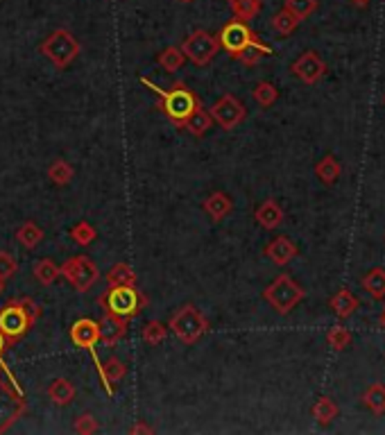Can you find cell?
I'll return each instance as SVG.
<instances>
[{"label":"cell","mask_w":385,"mask_h":435,"mask_svg":"<svg viewBox=\"0 0 385 435\" xmlns=\"http://www.w3.org/2000/svg\"><path fill=\"white\" fill-rule=\"evenodd\" d=\"M292 75L304 84H317L327 73V64L315 51H306L292 61Z\"/></svg>","instance_id":"12"},{"label":"cell","mask_w":385,"mask_h":435,"mask_svg":"<svg viewBox=\"0 0 385 435\" xmlns=\"http://www.w3.org/2000/svg\"><path fill=\"white\" fill-rule=\"evenodd\" d=\"M166 335H168V327L164 325V322H159V320H152V322H147V325L143 327L141 331V338L147 342V345H161L166 340Z\"/></svg>","instance_id":"33"},{"label":"cell","mask_w":385,"mask_h":435,"mask_svg":"<svg viewBox=\"0 0 385 435\" xmlns=\"http://www.w3.org/2000/svg\"><path fill=\"white\" fill-rule=\"evenodd\" d=\"M254 218L263 229H277L283 222V209L277 200H265L254 211Z\"/></svg>","instance_id":"18"},{"label":"cell","mask_w":385,"mask_h":435,"mask_svg":"<svg viewBox=\"0 0 385 435\" xmlns=\"http://www.w3.org/2000/svg\"><path fill=\"white\" fill-rule=\"evenodd\" d=\"M263 300L277 310L279 315H288L290 310L304 300V288L295 283L290 275H279L263 290Z\"/></svg>","instance_id":"5"},{"label":"cell","mask_w":385,"mask_h":435,"mask_svg":"<svg viewBox=\"0 0 385 435\" xmlns=\"http://www.w3.org/2000/svg\"><path fill=\"white\" fill-rule=\"evenodd\" d=\"M97 331H100V342L114 347L120 338H125L127 320L114 313H105L102 320H97Z\"/></svg>","instance_id":"14"},{"label":"cell","mask_w":385,"mask_h":435,"mask_svg":"<svg viewBox=\"0 0 385 435\" xmlns=\"http://www.w3.org/2000/svg\"><path fill=\"white\" fill-rule=\"evenodd\" d=\"M132 433H154V429L147 426V424H143V421H139L136 426H132Z\"/></svg>","instance_id":"42"},{"label":"cell","mask_w":385,"mask_h":435,"mask_svg":"<svg viewBox=\"0 0 385 435\" xmlns=\"http://www.w3.org/2000/svg\"><path fill=\"white\" fill-rule=\"evenodd\" d=\"M59 277V268L53 263L51 258H41L34 263V279L41 285H53Z\"/></svg>","instance_id":"30"},{"label":"cell","mask_w":385,"mask_h":435,"mask_svg":"<svg viewBox=\"0 0 385 435\" xmlns=\"http://www.w3.org/2000/svg\"><path fill=\"white\" fill-rule=\"evenodd\" d=\"M363 402L374 415H383L385 413V385H381V383L369 385L363 394Z\"/></svg>","instance_id":"28"},{"label":"cell","mask_w":385,"mask_h":435,"mask_svg":"<svg viewBox=\"0 0 385 435\" xmlns=\"http://www.w3.org/2000/svg\"><path fill=\"white\" fill-rule=\"evenodd\" d=\"M381 327L385 329V310H383V315H381Z\"/></svg>","instance_id":"46"},{"label":"cell","mask_w":385,"mask_h":435,"mask_svg":"<svg viewBox=\"0 0 385 435\" xmlns=\"http://www.w3.org/2000/svg\"><path fill=\"white\" fill-rule=\"evenodd\" d=\"M340 172H342V168H340V164H338V159L331 157V154H327V157L315 166V175L320 177V182H325L327 186H331V184L338 182Z\"/></svg>","instance_id":"25"},{"label":"cell","mask_w":385,"mask_h":435,"mask_svg":"<svg viewBox=\"0 0 385 435\" xmlns=\"http://www.w3.org/2000/svg\"><path fill=\"white\" fill-rule=\"evenodd\" d=\"M16 270H19L16 258L11 256L9 252H0V279H3V281L11 279L16 275Z\"/></svg>","instance_id":"39"},{"label":"cell","mask_w":385,"mask_h":435,"mask_svg":"<svg viewBox=\"0 0 385 435\" xmlns=\"http://www.w3.org/2000/svg\"><path fill=\"white\" fill-rule=\"evenodd\" d=\"M349 3H354V5H358V7H365L369 0H349Z\"/></svg>","instance_id":"44"},{"label":"cell","mask_w":385,"mask_h":435,"mask_svg":"<svg viewBox=\"0 0 385 435\" xmlns=\"http://www.w3.org/2000/svg\"><path fill=\"white\" fill-rule=\"evenodd\" d=\"M105 279L109 285H136V275L127 263H116L114 268H109Z\"/></svg>","instance_id":"26"},{"label":"cell","mask_w":385,"mask_h":435,"mask_svg":"<svg viewBox=\"0 0 385 435\" xmlns=\"http://www.w3.org/2000/svg\"><path fill=\"white\" fill-rule=\"evenodd\" d=\"M70 340L75 347H80V350H89L93 352L95 345L100 342V331H97V322L91 320V318H80L73 322V327L68 331Z\"/></svg>","instance_id":"13"},{"label":"cell","mask_w":385,"mask_h":435,"mask_svg":"<svg viewBox=\"0 0 385 435\" xmlns=\"http://www.w3.org/2000/svg\"><path fill=\"white\" fill-rule=\"evenodd\" d=\"M209 114H211V118H213V122H218L222 130L231 132L245 120L247 109L243 107V103L238 100V98H233V95L227 93V95H222L220 100L213 103V107L209 109Z\"/></svg>","instance_id":"10"},{"label":"cell","mask_w":385,"mask_h":435,"mask_svg":"<svg viewBox=\"0 0 385 435\" xmlns=\"http://www.w3.org/2000/svg\"><path fill=\"white\" fill-rule=\"evenodd\" d=\"M218 41H220V48H225V51L229 55H238L243 53L245 48H252V46H258V48H265L268 43H263L256 36V32L250 30V26H247L245 21H229L225 28H222L218 34Z\"/></svg>","instance_id":"9"},{"label":"cell","mask_w":385,"mask_h":435,"mask_svg":"<svg viewBox=\"0 0 385 435\" xmlns=\"http://www.w3.org/2000/svg\"><path fill=\"white\" fill-rule=\"evenodd\" d=\"M80 41L75 39V34L68 30H55L53 34H48L41 43V53L51 59V64L57 68H68L73 61L80 57Z\"/></svg>","instance_id":"3"},{"label":"cell","mask_w":385,"mask_h":435,"mask_svg":"<svg viewBox=\"0 0 385 435\" xmlns=\"http://www.w3.org/2000/svg\"><path fill=\"white\" fill-rule=\"evenodd\" d=\"M211 125H213V118H211L209 109H204L202 103H200V105L195 107L193 114L184 120L181 127H184L186 132H191L193 136H197V139H200V136H204V134L211 130Z\"/></svg>","instance_id":"19"},{"label":"cell","mask_w":385,"mask_h":435,"mask_svg":"<svg viewBox=\"0 0 385 435\" xmlns=\"http://www.w3.org/2000/svg\"><path fill=\"white\" fill-rule=\"evenodd\" d=\"M28 404L14 388H9L5 381H0V433H5L19 417L26 415Z\"/></svg>","instance_id":"11"},{"label":"cell","mask_w":385,"mask_h":435,"mask_svg":"<svg viewBox=\"0 0 385 435\" xmlns=\"http://www.w3.org/2000/svg\"><path fill=\"white\" fill-rule=\"evenodd\" d=\"M252 98L260 105V107H272L277 100H279V91H277V86L275 84H270V82H260L254 86V91H252Z\"/></svg>","instance_id":"34"},{"label":"cell","mask_w":385,"mask_h":435,"mask_svg":"<svg viewBox=\"0 0 385 435\" xmlns=\"http://www.w3.org/2000/svg\"><path fill=\"white\" fill-rule=\"evenodd\" d=\"M265 256L275 266H288L297 256V245L288 239V236H277V239L265 247Z\"/></svg>","instance_id":"15"},{"label":"cell","mask_w":385,"mask_h":435,"mask_svg":"<svg viewBox=\"0 0 385 435\" xmlns=\"http://www.w3.org/2000/svg\"><path fill=\"white\" fill-rule=\"evenodd\" d=\"M231 209H233L231 197L227 193H222V191L211 193L204 200V211L211 216V220H213V222L225 220L231 214Z\"/></svg>","instance_id":"17"},{"label":"cell","mask_w":385,"mask_h":435,"mask_svg":"<svg viewBox=\"0 0 385 435\" xmlns=\"http://www.w3.org/2000/svg\"><path fill=\"white\" fill-rule=\"evenodd\" d=\"M168 329L175 333L184 345H195L197 340H202V335H206L209 322L193 304H184L177 313H172Z\"/></svg>","instance_id":"4"},{"label":"cell","mask_w":385,"mask_h":435,"mask_svg":"<svg viewBox=\"0 0 385 435\" xmlns=\"http://www.w3.org/2000/svg\"><path fill=\"white\" fill-rule=\"evenodd\" d=\"M179 3H193V0H179Z\"/></svg>","instance_id":"47"},{"label":"cell","mask_w":385,"mask_h":435,"mask_svg":"<svg viewBox=\"0 0 385 435\" xmlns=\"http://www.w3.org/2000/svg\"><path fill=\"white\" fill-rule=\"evenodd\" d=\"M97 304L102 306L105 313L132 320L147 306V297L136 285H109V290L97 297Z\"/></svg>","instance_id":"1"},{"label":"cell","mask_w":385,"mask_h":435,"mask_svg":"<svg viewBox=\"0 0 385 435\" xmlns=\"http://www.w3.org/2000/svg\"><path fill=\"white\" fill-rule=\"evenodd\" d=\"M184 53H181V48H175V46H170L166 48L164 53H159L157 61H159V66L161 68H166L168 73H177L181 66H184Z\"/></svg>","instance_id":"31"},{"label":"cell","mask_w":385,"mask_h":435,"mask_svg":"<svg viewBox=\"0 0 385 435\" xmlns=\"http://www.w3.org/2000/svg\"><path fill=\"white\" fill-rule=\"evenodd\" d=\"M70 236H73V241H75L78 245L86 247V245H91L97 239V231H95L93 225H89L86 220H82V222H78V225L70 229Z\"/></svg>","instance_id":"35"},{"label":"cell","mask_w":385,"mask_h":435,"mask_svg":"<svg viewBox=\"0 0 385 435\" xmlns=\"http://www.w3.org/2000/svg\"><path fill=\"white\" fill-rule=\"evenodd\" d=\"M297 26H300V19H297L292 11H288V9H281V11H277L275 16H272V28H275L279 34H292L295 30H297Z\"/></svg>","instance_id":"32"},{"label":"cell","mask_w":385,"mask_h":435,"mask_svg":"<svg viewBox=\"0 0 385 435\" xmlns=\"http://www.w3.org/2000/svg\"><path fill=\"white\" fill-rule=\"evenodd\" d=\"M48 397L55 406H68L73 399H75V385H73L68 379H53L51 385H48Z\"/></svg>","instance_id":"20"},{"label":"cell","mask_w":385,"mask_h":435,"mask_svg":"<svg viewBox=\"0 0 385 435\" xmlns=\"http://www.w3.org/2000/svg\"><path fill=\"white\" fill-rule=\"evenodd\" d=\"M0 381H3V377H0Z\"/></svg>","instance_id":"48"},{"label":"cell","mask_w":385,"mask_h":435,"mask_svg":"<svg viewBox=\"0 0 385 435\" xmlns=\"http://www.w3.org/2000/svg\"><path fill=\"white\" fill-rule=\"evenodd\" d=\"M16 241H19L23 247H26V250H34V247L43 241V229L36 225V222L28 220V222H23V225L19 227Z\"/></svg>","instance_id":"23"},{"label":"cell","mask_w":385,"mask_h":435,"mask_svg":"<svg viewBox=\"0 0 385 435\" xmlns=\"http://www.w3.org/2000/svg\"><path fill=\"white\" fill-rule=\"evenodd\" d=\"M313 417L320 424H331V421L338 417V406L331 399V397H320L313 406Z\"/></svg>","instance_id":"29"},{"label":"cell","mask_w":385,"mask_h":435,"mask_svg":"<svg viewBox=\"0 0 385 435\" xmlns=\"http://www.w3.org/2000/svg\"><path fill=\"white\" fill-rule=\"evenodd\" d=\"M283 7L288 9V11H292V14L300 21H304V19H308L317 9V0H285Z\"/></svg>","instance_id":"36"},{"label":"cell","mask_w":385,"mask_h":435,"mask_svg":"<svg viewBox=\"0 0 385 435\" xmlns=\"http://www.w3.org/2000/svg\"><path fill=\"white\" fill-rule=\"evenodd\" d=\"M363 288L369 293L371 300H385V270L371 268L363 277Z\"/></svg>","instance_id":"22"},{"label":"cell","mask_w":385,"mask_h":435,"mask_svg":"<svg viewBox=\"0 0 385 435\" xmlns=\"http://www.w3.org/2000/svg\"><path fill=\"white\" fill-rule=\"evenodd\" d=\"M263 0H229V9L233 11V16L238 21H252L258 16Z\"/></svg>","instance_id":"24"},{"label":"cell","mask_w":385,"mask_h":435,"mask_svg":"<svg viewBox=\"0 0 385 435\" xmlns=\"http://www.w3.org/2000/svg\"><path fill=\"white\" fill-rule=\"evenodd\" d=\"M152 86V84H150ZM152 89L161 95V100H159V109L164 111V114L175 122V125H184V120L189 118L195 107L200 105V98L195 95V91H191L189 86H184L181 82H177L172 89L168 91H161L157 89V86H152Z\"/></svg>","instance_id":"2"},{"label":"cell","mask_w":385,"mask_h":435,"mask_svg":"<svg viewBox=\"0 0 385 435\" xmlns=\"http://www.w3.org/2000/svg\"><path fill=\"white\" fill-rule=\"evenodd\" d=\"M97 429H100V424H97V419L91 415V413H84L75 419V431L82 433V435H91L95 433Z\"/></svg>","instance_id":"40"},{"label":"cell","mask_w":385,"mask_h":435,"mask_svg":"<svg viewBox=\"0 0 385 435\" xmlns=\"http://www.w3.org/2000/svg\"><path fill=\"white\" fill-rule=\"evenodd\" d=\"M3 293H5V281L0 279V295H3Z\"/></svg>","instance_id":"45"},{"label":"cell","mask_w":385,"mask_h":435,"mask_svg":"<svg viewBox=\"0 0 385 435\" xmlns=\"http://www.w3.org/2000/svg\"><path fill=\"white\" fill-rule=\"evenodd\" d=\"M59 277H64L78 293H86L93 288V283L100 277V270L86 254H78L59 268Z\"/></svg>","instance_id":"6"},{"label":"cell","mask_w":385,"mask_h":435,"mask_svg":"<svg viewBox=\"0 0 385 435\" xmlns=\"http://www.w3.org/2000/svg\"><path fill=\"white\" fill-rule=\"evenodd\" d=\"M327 340H329V345L333 347L335 352H342V350H347V347H349L352 333L347 331L344 327H333V329L327 333Z\"/></svg>","instance_id":"38"},{"label":"cell","mask_w":385,"mask_h":435,"mask_svg":"<svg viewBox=\"0 0 385 435\" xmlns=\"http://www.w3.org/2000/svg\"><path fill=\"white\" fill-rule=\"evenodd\" d=\"M220 51V41L216 34L206 30H193L181 43V53L186 59H191L195 66H209Z\"/></svg>","instance_id":"8"},{"label":"cell","mask_w":385,"mask_h":435,"mask_svg":"<svg viewBox=\"0 0 385 435\" xmlns=\"http://www.w3.org/2000/svg\"><path fill=\"white\" fill-rule=\"evenodd\" d=\"M265 55H272V48L265 46V48H258V46H252V48H245L243 53L236 55V59L243 61L245 66H256L260 57H265Z\"/></svg>","instance_id":"37"},{"label":"cell","mask_w":385,"mask_h":435,"mask_svg":"<svg viewBox=\"0 0 385 435\" xmlns=\"http://www.w3.org/2000/svg\"><path fill=\"white\" fill-rule=\"evenodd\" d=\"M356 308H358V300H356V295H354L349 288L338 290V293H335L333 300H331V310H333V313L338 315L340 320L349 318Z\"/></svg>","instance_id":"21"},{"label":"cell","mask_w":385,"mask_h":435,"mask_svg":"<svg viewBox=\"0 0 385 435\" xmlns=\"http://www.w3.org/2000/svg\"><path fill=\"white\" fill-rule=\"evenodd\" d=\"M16 302L23 306V308H26V313L32 318V322H36V320H39L41 318V306L39 304H36L34 300H32V297H16Z\"/></svg>","instance_id":"41"},{"label":"cell","mask_w":385,"mask_h":435,"mask_svg":"<svg viewBox=\"0 0 385 435\" xmlns=\"http://www.w3.org/2000/svg\"><path fill=\"white\" fill-rule=\"evenodd\" d=\"M97 372H100V379H102V383L107 385V392L114 394V388H111V383H118L120 379H125L127 365L122 363L120 358L109 356L107 360H102V363H97Z\"/></svg>","instance_id":"16"},{"label":"cell","mask_w":385,"mask_h":435,"mask_svg":"<svg viewBox=\"0 0 385 435\" xmlns=\"http://www.w3.org/2000/svg\"><path fill=\"white\" fill-rule=\"evenodd\" d=\"M32 325H34L32 318L26 313V308L16 302V297L0 308V333L5 335V340L9 345H14V342L26 338L28 331L32 329Z\"/></svg>","instance_id":"7"},{"label":"cell","mask_w":385,"mask_h":435,"mask_svg":"<svg viewBox=\"0 0 385 435\" xmlns=\"http://www.w3.org/2000/svg\"><path fill=\"white\" fill-rule=\"evenodd\" d=\"M7 347H9V342L5 340V335L0 333V360H3V356H5V352H7Z\"/></svg>","instance_id":"43"},{"label":"cell","mask_w":385,"mask_h":435,"mask_svg":"<svg viewBox=\"0 0 385 435\" xmlns=\"http://www.w3.org/2000/svg\"><path fill=\"white\" fill-rule=\"evenodd\" d=\"M73 175H75V170H73V166L64 159H55L51 168H48V179L55 186H66L73 179Z\"/></svg>","instance_id":"27"}]
</instances>
